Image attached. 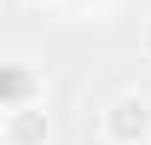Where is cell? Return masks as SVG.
Here are the masks:
<instances>
[{"label":"cell","mask_w":151,"mask_h":145,"mask_svg":"<svg viewBox=\"0 0 151 145\" xmlns=\"http://www.w3.org/2000/svg\"><path fill=\"white\" fill-rule=\"evenodd\" d=\"M139 52L151 58V18H145V29H139Z\"/></svg>","instance_id":"obj_4"},{"label":"cell","mask_w":151,"mask_h":145,"mask_svg":"<svg viewBox=\"0 0 151 145\" xmlns=\"http://www.w3.org/2000/svg\"><path fill=\"white\" fill-rule=\"evenodd\" d=\"M99 134H105V145H151V99L145 93H116L99 110Z\"/></svg>","instance_id":"obj_1"},{"label":"cell","mask_w":151,"mask_h":145,"mask_svg":"<svg viewBox=\"0 0 151 145\" xmlns=\"http://www.w3.org/2000/svg\"><path fill=\"white\" fill-rule=\"evenodd\" d=\"M0 145H6V110H0Z\"/></svg>","instance_id":"obj_5"},{"label":"cell","mask_w":151,"mask_h":145,"mask_svg":"<svg viewBox=\"0 0 151 145\" xmlns=\"http://www.w3.org/2000/svg\"><path fill=\"white\" fill-rule=\"evenodd\" d=\"M29 99H41V75L29 64H0V110L29 105Z\"/></svg>","instance_id":"obj_3"},{"label":"cell","mask_w":151,"mask_h":145,"mask_svg":"<svg viewBox=\"0 0 151 145\" xmlns=\"http://www.w3.org/2000/svg\"><path fill=\"white\" fill-rule=\"evenodd\" d=\"M47 139H52V116H47L41 99L6 110V145H47Z\"/></svg>","instance_id":"obj_2"}]
</instances>
